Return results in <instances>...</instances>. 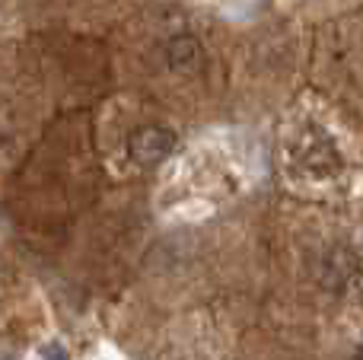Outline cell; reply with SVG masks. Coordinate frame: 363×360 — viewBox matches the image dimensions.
Segmentation results:
<instances>
[{
	"instance_id": "obj_1",
	"label": "cell",
	"mask_w": 363,
	"mask_h": 360,
	"mask_svg": "<svg viewBox=\"0 0 363 360\" xmlns=\"http://www.w3.org/2000/svg\"><path fill=\"white\" fill-rule=\"evenodd\" d=\"M172 147H176V134H172L169 128H160V125L140 128V131H134L131 140H128V153H131V159L138 166L163 163V159L172 153Z\"/></svg>"
},
{
	"instance_id": "obj_2",
	"label": "cell",
	"mask_w": 363,
	"mask_h": 360,
	"mask_svg": "<svg viewBox=\"0 0 363 360\" xmlns=\"http://www.w3.org/2000/svg\"><path fill=\"white\" fill-rule=\"evenodd\" d=\"M166 57H169L172 70H198V64L204 61L201 55V45L194 42L191 35H176L169 45H166Z\"/></svg>"
},
{
	"instance_id": "obj_3",
	"label": "cell",
	"mask_w": 363,
	"mask_h": 360,
	"mask_svg": "<svg viewBox=\"0 0 363 360\" xmlns=\"http://www.w3.org/2000/svg\"><path fill=\"white\" fill-rule=\"evenodd\" d=\"M354 274H357V259L351 252H345V249H338V252H332L325 259V284L345 287L347 281H354Z\"/></svg>"
},
{
	"instance_id": "obj_4",
	"label": "cell",
	"mask_w": 363,
	"mask_h": 360,
	"mask_svg": "<svg viewBox=\"0 0 363 360\" xmlns=\"http://www.w3.org/2000/svg\"><path fill=\"white\" fill-rule=\"evenodd\" d=\"M48 360H67V357H64V354H61V351H57V348H51V354H48Z\"/></svg>"
}]
</instances>
